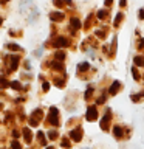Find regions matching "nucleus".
Returning a JSON list of instances; mask_svg holds the SVG:
<instances>
[{"mask_svg":"<svg viewBox=\"0 0 144 149\" xmlns=\"http://www.w3.org/2000/svg\"><path fill=\"white\" fill-rule=\"evenodd\" d=\"M88 68H90L88 62H82V64H79V65H78V70H79V72H87Z\"/></svg>","mask_w":144,"mask_h":149,"instance_id":"obj_18","label":"nucleus"},{"mask_svg":"<svg viewBox=\"0 0 144 149\" xmlns=\"http://www.w3.org/2000/svg\"><path fill=\"white\" fill-rule=\"evenodd\" d=\"M54 84H56V86H59V87H62L64 86V79H54Z\"/></svg>","mask_w":144,"mask_h":149,"instance_id":"obj_31","label":"nucleus"},{"mask_svg":"<svg viewBox=\"0 0 144 149\" xmlns=\"http://www.w3.org/2000/svg\"><path fill=\"white\" fill-rule=\"evenodd\" d=\"M132 73H133V78H135V81H139V73H138L136 67H133V68H132Z\"/></svg>","mask_w":144,"mask_h":149,"instance_id":"obj_23","label":"nucleus"},{"mask_svg":"<svg viewBox=\"0 0 144 149\" xmlns=\"http://www.w3.org/2000/svg\"><path fill=\"white\" fill-rule=\"evenodd\" d=\"M111 3H113V0H105V5H107V6H110Z\"/></svg>","mask_w":144,"mask_h":149,"instance_id":"obj_39","label":"nucleus"},{"mask_svg":"<svg viewBox=\"0 0 144 149\" xmlns=\"http://www.w3.org/2000/svg\"><path fill=\"white\" fill-rule=\"evenodd\" d=\"M12 137H14V138L19 137V132H17V130H12Z\"/></svg>","mask_w":144,"mask_h":149,"instance_id":"obj_38","label":"nucleus"},{"mask_svg":"<svg viewBox=\"0 0 144 149\" xmlns=\"http://www.w3.org/2000/svg\"><path fill=\"white\" fill-rule=\"evenodd\" d=\"M85 149H88V148H85Z\"/></svg>","mask_w":144,"mask_h":149,"instance_id":"obj_44","label":"nucleus"},{"mask_svg":"<svg viewBox=\"0 0 144 149\" xmlns=\"http://www.w3.org/2000/svg\"><path fill=\"white\" fill-rule=\"evenodd\" d=\"M51 68L62 72V70H64V64H62V62H59V61H53V62H51Z\"/></svg>","mask_w":144,"mask_h":149,"instance_id":"obj_13","label":"nucleus"},{"mask_svg":"<svg viewBox=\"0 0 144 149\" xmlns=\"http://www.w3.org/2000/svg\"><path fill=\"white\" fill-rule=\"evenodd\" d=\"M110 109H107L105 112V115L102 116V120H101V129L102 130H109L110 129V120H111V113H110Z\"/></svg>","mask_w":144,"mask_h":149,"instance_id":"obj_2","label":"nucleus"},{"mask_svg":"<svg viewBox=\"0 0 144 149\" xmlns=\"http://www.w3.org/2000/svg\"><path fill=\"white\" fill-rule=\"evenodd\" d=\"M138 48H139V50H143V48H144V39H143V40H139V44H138Z\"/></svg>","mask_w":144,"mask_h":149,"instance_id":"obj_36","label":"nucleus"},{"mask_svg":"<svg viewBox=\"0 0 144 149\" xmlns=\"http://www.w3.org/2000/svg\"><path fill=\"white\" fill-rule=\"evenodd\" d=\"M9 87L16 88V90H20V88H22V86H20V82H19V81H12V82H9Z\"/></svg>","mask_w":144,"mask_h":149,"instance_id":"obj_20","label":"nucleus"},{"mask_svg":"<svg viewBox=\"0 0 144 149\" xmlns=\"http://www.w3.org/2000/svg\"><path fill=\"white\" fill-rule=\"evenodd\" d=\"M23 137H25V141H26V143H31V140H33V135H31V130L28 129V127H25V129H23Z\"/></svg>","mask_w":144,"mask_h":149,"instance_id":"obj_11","label":"nucleus"},{"mask_svg":"<svg viewBox=\"0 0 144 149\" xmlns=\"http://www.w3.org/2000/svg\"><path fill=\"white\" fill-rule=\"evenodd\" d=\"M65 59V53H64V51H56V61H59V62H60V61H64Z\"/></svg>","mask_w":144,"mask_h":149,"instance_id":"obj_19","label":"nucleus"},{"mask_svg":"<svg viewBox=\"0 0 144 149\" xmlns=\"http://www.w3.org/2000/svg\"><path fill=\"white\" fill-rule=\"evenodd\" d=\"M107 16H109V13H107L105 9L98 11V19H99V20H104V19H107Z\"/></svg>","mask_w":144,"mask_h":149,"instance_id":"obj_16","label":"nucleus"},{"mask_svg":"<svg viewBox=\"0 0 144 149\" xmlns=\"http://www.w3.org/2000/svg\"><path fill=\"white\" fill-rule=\"evenodd\" d=\"M125 3H127V0H119V5H121V6H125Z\"/></svg>","mask_w":144,"mask_h":149,"instance_id":"obj_37","label":"nucleus"},{"mask_svg":"<svg viewBox=\"0 0 144 149\" xmlns=\"http://www.w3.org/2000/svg\"><path fill=\"white\" fill-rule=\"evenodd\" d=\"M28 6H33V0H22V2H20V9H22V11L26 13Z\"/></svg>","mask_w":144,"mask_h":149,"instance_id":"obj_12","label":"nucleus"},{"mask_svg":"<svg viewBox=\"0 0 144 149\" xmlns=\"http://www.w3.org/2000/svg\"><path fill=\"white\" fill-rule=\"evenodd\" d=\"M104 101H105V96H104V95L98 98V104H102V102H104Z\"/></svg>","mask_w":144,"mask_h":149,"instance_id":"obj_34","label":"nucleus"},{"mask_svg":"<svg viewBox=\"0 0 144 149\" xmlns=\"http://www.w3.org/2000/svg\"><path fill=\"white\" fill-rule=\"evenodd\" d=\"M42 116H44V115H42V110H40V109L34 110V112H33L31 120H30V124H31V126H37V123L42 120Z\"/></svg>","mask_w":144,"mask_h":149,"instance_id":"obj_5","label":"nucleus"},{"mask_svg":"<svg viewBox=\"0 0 144 149\" xmlns=\"http://www.w3.org/2000/svg\"><path fill=\"white\" fill-rule=\"evenodd\" d=\"M119 90H121V82H119V81H115V82L110 86L109 93H110V95H116V93H118Z\"/></svg>","mask_w":144,"mask_h":149,"instance_id":"obj_7","label":"nucleus"},{"mask_svg":"<svg viewBox=\"0 0 144 149\" xmlns=\"http://www.w3.org/2000/svg\"><path fill=\"white\" fill-rule=\"evenodd\" d=\"M37 137H39V140H40V143H42V144H45V143H46V140H45V135H44V132H39V134H37Z\"/></svg>","mask_w":144,"mask_h":149,"instance_id":"obj_25","label":"nucleus"},{"mask_svg":"<svg viewBox=\"0 0 144 149\" xmlns=\"http://www.w3.org/2000/svg\"><path fill=\"white\" fill-rule=\"evenodd\" d=\"M53 45L56 47V48H65V47H68L70 45V40L67 39V37H57L54 42H53Z\"/></svg>","mask_w":144,"mask_h":149,"instance_id":"obj_4","label":"nucleus"},{"mask_svg":"<svg viewBox=\"0 0 144 149\" xmlns=\"http://www.w3.org/2000/svg\"><path fill=\"white\" fill-rule=\"evenodd\" d=\"M2 107H3V106H2V102H0V109H2Z\"/></svg>","mask_w":144,"mask_h":149,"instance_id":"obj_41","label":"nucleus"},{"mask_svg":"<svg viewBox=\"0 0 144 149\" xmlns=\"http://www.w3.org/2000/svg\"><path fill=\"white\" fill-rule=\"evenodd\" d=\"M59 112L56 107H51L50 109V115H48V124L51 126H59V118H57Z\"/></svg>","mask_w":144,"mask_h":149,"instance_id":"obj_1","label":"nucleus"},{"mask_svg":"<svg viewBox=\"0 0 144 149\" xmlns=\"http://www.w3.org/2000/svg\"><path fill=\"white\" fill-rule=\"evenodd\" d=\"M70 137H71L73 141H81V140H82V130H81V127L73 129L71 132H70Z\"/></svg>","mask_w":144,"mask_h":149,"instance_id":"obj_6","label":"nucleus"},{"mask_svg":"<svg viewBox=\"0 0 144 149\" xmlns=\"http://www.w3.org/2000/svg\"><path fill=\"white\" fill-rule=\"evenodd\" d=\"M9 86V82L6 81L5 78H0V88H6Z\"/></svg>","mask_w":144,"mask_h":149,"instance_id":"obj_21","label":"nucleus"},{"mask_svg":"<svg viewBox=\"0 0 144 149\" xmlns=\"http://www.w3.org/2000/svg\"><path fill=\"white\" fill-rule=\"evenodd\" d=\"M0 25H2V19H0Z\"/></svg>","mask_w":144,"mask_h":149,"instance_id":"obj_42","label":"nucleus"},{"mask_svg":"<svg viewBox=\"0 0 144 149\" xmlns=\"http://www.w3.org/2000/svg\"><path fill=\"white\" fill-rule=\"evenodd\" d=\"M95 34H96L98 37H104V36H105V31H102V30H96V31H95Z\"/></svg>","mask_w":144,"mask_h":149,"instance_id":"obj_28","label":"nucleus"},{"mask_svg":"<svg viewBox=\"0 0 144 149\" xmlns=\"http://www.w3.org/2000/svg\"><path fill=\"white\" fill-rule=\"evenodd\" d=\"M54 6H57V8H62L64 6V3H65V0H54Z\"/></svg>","mask_w":144,"mask_h":149,"instance_id":"obj_24","label":"nucleus"},{"mask_svg":"<svg viewBox=\"0 0 144 149\" xmlns=\"http://www.w3.org/2000/svg\"><path fill=\"white\" fill-rule=\"evenodd\" d=\"M48 137H50L51 140H56L59 135H57V132H56V130H50V132H48Z\"/></svg>","mask_w":144,"mask_h":149,"instance_id":"obj_22","label":"nucleus"},{"mask_svg":"<svg viewBox=\"0 0 144 149\" xmlns=\"http://www.w3.org/2000/svg\"><path fill=\"white\" fill-rule=\"evenodd\" d=\"M70 25H71V31L74 33L76 30H79V28H81V20H79V19H76V17H73L71 20H70Z\"/></svg>","mask_w":144,"mask_h":149,"instance_id":"obj_10","label":"nucleus"},{"mask_svg":"<svg viewBox=\"0 0 144 149\" xmlns=\"http://www.w3.org/2000/svg\"><path fill=\"white\" fill-rule=\"evenodd\" d=\"M62 146H64V148H70V140L64 138V140H62Z\"/></svg>","mask_w":144,"mask_h":149,"instance_id":"obj_30","label":"nucleus"},{"mask_svg":"<svg viewBox=\"0 0 144 149\" xmlns=\"http://www.w3.org/2000/svg\"><path fill=\"white\" fill-rule=\"evenodd\" d=\"M113 134H115V138L116 140H121V138H124V130L121 126H115L113 127Z\"/></svg>","mask_w":144,"mask_h":149,"instance_id":"obj_8","label":"nucleus"},{"mask_svg":"<svg viewBox=\"0 0 144 149\" xmlns=\"http://www.w3.org/2000/svg\"><path fill=\"white\" fill-rule=\"evenodd\" d=\"M123 17H124V14H123V13H118V14H116V17H115V22H113V25H115V26H118L119 23H121V20H123Z\"/></svg>","mask_w":144,"mask_h":149,"instance_id":"obj_17","label":"nucleus"},{"mask_svg":"<svg viewBox=\"0 0 144 149\" xmlns=\"http://www.w3.org/2000/svg\"><path fill=\"white\" fill-rule=\"evenodd\" d=\"M8 48H11V50H14V51H19V50H20V47H17V45H8Z\"/></svg>","mask_w":144,"mask_h":149,"instance_id":"obj_32","label":"nucleus"},{"mask_svg":"<svg viewBox=\"0 0 144 149\" xmlns=\"http://www.w3.org/2000/svg\"><path fill=\"white\" fill-rule=\"evenodd\" d=\"M85 118L87 121H95L98 118V109H96V106H90L87 109V113H85Z\"/></svg>","mask_w":144,"mask_h":149,"instance_id":"obj_3","label":"nucleus"},{"mask_svg":"<svg viewBox=\"0 0 144 149\" xmlns=\"http://www.w3.org/2000/svg\"><path fill=\"white\" fill-rule=\"evenodd\" d=\"M133 62H135L136 67H144V58H143V56H135Z\"/></svg>","mask_w":144,"mask_h":149,"instance_id":"obj_14","label":"nucleus"},{"mask_svg":"<svg viewBox=\"0 0 144 149\" xmlns=\"http://www.w3.org/2000/svg\"><path fill=\"white\" fill-rule=\"evenodd\" d=\"M91 93H93V87L90 86V87L87 88V92H85V100H88V98L91 96Z\"/></svg>","mask_w":144,"mask_h":149,"instance_id":"obj_27","label":"nucleus"},{"mask_svg":"<svg viewBox=\"0 0 144 149\" xmlns=\"http://www.w3.org/2000/svg\"><path fill=\"white\" fill-rule=\"evenodd\" d=\"M42 88H44V92H48V88H50V84H48V82H44V87H42Z\"/></svg>","mask_w":144,"mask_h":149,"instance_id":"obj_35","label":"nucleus"},{"mask_svg":"<svg viewBox=\"0 0 144 149\" xmlns=\"http://www.w3.org/2000/svg\"><path fill=\"white\" fill-rule=\"evenodd\" d=\"M46 149H53V148H46Z\"/></svg>","mask_w":144,"mask_h":149,"instance_id":"obj_43","label":"nucleus"},{"mask_svg":"<svg viewBox=\"0 0 144 149\" xmlns=\"http://www.w3.org/2000/svg\"><path fill=\"white\" fill-rule=\"evenodd\" d=\"M17 65H19V58H17V56H12L9 67H11V70H16V68H17Z\"/></svg>","mask_w":144,"mask_h":149,"instance_id":"obj_15","label":"nucleus"},{"mask_svg":"<svg viewBox=\"0 0 144 149\" xmlns=\"http://www.w3.org/2000/svg\"><path fill=\"white\" fill-rule=\"evenodd\" d=\"M143 96H144V93H138V95H132L130 98H132V100L136 102V101H139V98H143Z\"/></svg>","mask_w":144,"mask_h":149,"instance_id":"obj_26","label":"nucleus"},{"mask_svg":"<svg viewBox=\"0 0 144 149\" xmlns=\"http://www.w3.org/2000/svg\"><path fill=\"white\" fill-rule=\"evenodd\" d=\"M50 19L53 22H60L64 19V13H60V11H56V13H51L50 14Z\"/></svg>","mask_w":144,"mask_h":149,"instance_id":"obj_9","label":"nucleus"},{"mask_svg":"<svg viewBox=\"0 0 144 149\" xmlns=\"http://www.w3.org/2000/svg\"><path fill=\"white\" fill-rule=\"evenodd\" d=\"M138 17H139V19H144V8H141V9L138 11Z\"/></svg>","mask_w":144,"mask_h":149,"instance_id":"obj_33","label":"nucleus"},{"mask_svg":"<svg viewBox=\"0 0 144 149\" xmlns=\"http://www.w3.org/2000/svg\"><path fill=\"white\" fill-rule=\"evenodd\" d=\"M11 149H20V144H19L16 140H14V141L11 143Z\"/></svg>","mask_w":144,"mask_h":149,"instance_id":"obj_29","label":"nucleus"},{"mask_svg":"<svg viewBox=\"0 0 144 149\" xmlns=\"http://www.w3.org/2000/svg\"><path fill=\"white\" fill-rule=\"evenodd\" d=\"M0 2H2V3H6V2H8V0H0Z\"/></svg>","mask_w":144,"mask_h":149,"instance_id":"obj_40","label":"nucleus"}]
</instances>
